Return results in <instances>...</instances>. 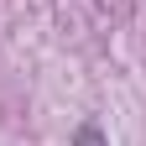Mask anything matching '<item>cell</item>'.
I'll list each match as a JSON object with an SVG mask.
<instances>
[{"label": "cell", "mask_w": 146, "mask_h": 146, "mask_svg": "<svg viewBox=\"0 0 146 146\" xmlns=\"http://www.w3.org/2000/svg\"><path fill=\"white\" fill-rule=\"evenodd\" d=\"M73 146H110V136L99 131V125H94V120H84V125H78V131H73Z\"/></svg>", "instance_id": "6da1fadb"}]
</instances>
